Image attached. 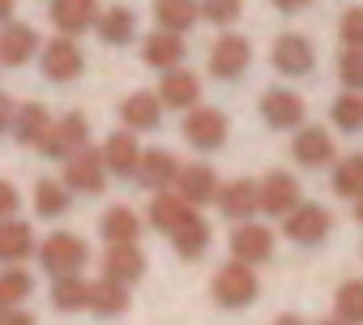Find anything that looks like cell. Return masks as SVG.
I'll return each mask as SVG.
<instances>
[{
  "label": "cell",
  "instance_id": "cell-1",
  "mask_svg": "<svg viewBox=\"0 0 363 325\" xmlns=\"http://www.w3.org/2000/svg\"><path fill=\"white\" fill-rule=\"evenodd\" d=\"M257 295H261V278L252 274V265H244V261L231 257V261L214 274V304H218V308L240 312V308L257 304Z\"/></svg>",
  "mask_w": 363,
  "mask_h": 325
},
{
  "label": "cell",
  "instance_id": "cell-2",
  "mask_svg": "<svg viewBox=\"0 0 363 325\" xmlns=\"http://www.w3.org/2000/svg\"><path fill=\"white\" fill-rule=\"evenodd\" d=\"M90 261V244L73 231H52L43 244H39V265L52 274V278H65V274H82V265Z\"/></svg>",
  "mask_w": 363,
  "mask_h": 325
},
{
  "label": "cell",
  "instance_id": "cell-3",
  "mask_svg": "<svg viewBox=\"0 0 363 325\" xmlns=\"http://www.w3.org/2000/svg\"><path fill=\"white\" fill-rule=\"evenodd\" d=\"M90 145V120L82 116V111H69V116H60V120H52V128H48V137H43V154L48 158H56V162H65V158H73L77 150H86Z\"/></svg>",
  "mask_w": 363,
  "mask_h": 325
},
{
  "label": "cell",
  "instance_id": "cell-4",
  "mask_svg": "<svg viewBox=\"0 0 363 325\" xmlns=\"http://www.w3.org/2000/svg\"><path fill=\"white\" fill-rule=\"evenodd\" d=\"M65 184L69 193H82V197H99L107 189V167H103V150H77L73 158H65Z\"/></svg>",
  "mask_w": 363,
  "mask_h": 325
},
{
  "label": "cell",
  "instance_id": "cell-5",
  "mask_svg": "<svg viewBox=\"0 0 363 325\" xmlns=\"http://www.w3.org/2000/svg\"><path fill=\"white\" fill-rule=\"evenodd\" d=\"M282 223H286V240H295V244H303V248L325 244V240H329V231H333V214H329L325 206H316V202L295 206Z\"/></svg>",
  "mask_w": 363,
  "mask_h": 325
},
{
  "label": "cell",
  "instance_id": "cell-6",
  "mask_svg": "<svg viewBox=\"0 0 363 325\" xmlns=\"http://www.w3.org/2000/svg\"><path fill=\"white\" fill-rule=\"evenodd\" d=\"M39 65H43V77H48V82H73V77H82L86 56H82L77 39L56 35L52 43H43V48H39Z\"/></svg>",
  "mask_w": 363,
  "mask_h": 325
},
{
  "label": "cell",
  "instance_id": "cell-7",
  "mask_svg": "<svg viewBox=\"0 0 363 325\" xmlns=\"http://www.w3.org/2000/svg\"><path fill=\"white\" fill-rule=\"evenodd\" d=\"M248 65H252V43H248L244 35H218V39H214V48H210V73H214L218 82L244 77Z\"/></svg>",
  "mask_w": 363,
  "mask_h": 325
},
{
  "label": "cell",
  "instance_id": "cell-8",
  "mask_svg": "<svg viewBox=\"0 0 363 325\" xmlns=\"http://www.w3.org/2000/svg\"><path fill=\"white\" fill-rule=\"evenodd\" d=\"M269 60H274V69H278L282 77H308V73L316 69V48H312L299 31H286V35L274 39Z\"/></svg>",
  "mask_w": 363,
  "mask_h": 325
},
{
  "label": "cell",
  "instance_id": "cell-9",
  "mask_svg": "<svg viewBox=\"0 0 363 325\" xmlns=\"http://www.w3.org/2000/svg\"><path fill=\"white\" fill-rule=\"evenodd\" d=\"M295 206H303V189L291 172H269L261 180V214L269 219H286Z\"/></svg>",
  "mask_w": 363,
  "mask_h": 325
},
{
  "label": "cell",
  "instance_id": "cell-10",
  "mask_svg": "<svg viewBox=\"0 0 363 325\" xmlns=\"http://www.w3.org/2000/svg\"><path fill=\"white\" fill-rule=\"evenodd\" d=\"M231 257L244 261V265H265L274 257V231L265 223H235L231 231Z\"/></svg>",
  "mask_w": 363,
  "mask_h": 325
},
{
  "label": "cell",
  "instance_id": "cell-11",
  "mask_svg": "<svg viewBox=\"0 0 363 325\" xmlns=\"http://www.w3.org/2000/svg\"><path fill=\"white\" fill-rule=\"evenodd\" d=\"M179 162L171 150H141V162H137V184L141 189H150V193H162V189H171L175 180H179Z\"/></svg>",
  "mask_w": 363,
  "mask_h": 325
},
{
  "label": "cell",
  "instance_id": "cell-12",
  "mask_svg": "<svg viewBox=\"0 0 363 325\" xmlns=\"http://www.w3.org/2000/svg\"><path fill=\"white\" fill-rule=\"evenodd\" d=\"M184 137L193 150H218L227 141V116L218 107H193L184 116Z\"/></svg>",
  "mask_w": 363,
  "mask_h": 325
},
{
  "label": "cell",
  "instance_id": "cell-13",
  "mask_svg": "<svg viewBox=\"0 0 363 325\" xmlns=\"http://www.w3.org/2000/svg\"><path fill=\"white\" fill-rule=\"evenodd\" d=\"M39 52V31L26 22H5L0 26V65L5 69H22L30 65Z\"/></svg>",
  "mask_w": 363,
  "mask_h": 325
},
{
  "label": "cell",
  "instance_id": "cell-14",
  "mask_svg": "<svg viewBox=\"0 0 363 325\" xmlns=\"http://www.w3.org/2000/svg\"><path fill=\"white\" fill-rule=\"evenodd\" d=\"M291 154H295V162L299 167H329L333 162V137H329V128H320V124H299L295 128V141H291Z\"/></svg>",
  "mask_w": 363,
  "mask_h": 325
},
{
  "label": "cell",
  "instance_id": "cell-15",
  "mask_svg": "<svg viewBox=\"0 0 363 325\" xmlns=\"http://www.w3.org/2000/svg\"><path fill=\"white\" fill-rule=\"evenodd\" d=\"M214 202H218L223 219H231V223H248L252 214H261V184H257V180H231V184L218 189Z\"/></svg>",
  "mask_w": 363,
  "mask_h": 325
},
{
  "label": "cell",
  "instance_id": "cell-16",
  "mask_svg": "<svg viewBox=\"0 0 363 325\" xmlns=\"http://www.w3.org/2000/svg\"><path fill=\"white\" fill-rule=\"evenodd\" d=\"M52 26L60 31V35H69V39H77V35H86V31H94V22H99V0H52Z\"/></svg>",
  "mask_w": 363,
  "mask_h": 325
},
{
  "label": "cell",
  "instance_id": "cell-17",
  "mask_svg": "<svg viewBox=\"0 0 363 325\" xmlns=\"http://www.w3.org/2000/svg\"><path fill=\"white\" fill-rule=\"evenodd\" d=\"M158 103L162 107H171V111H193L197 103H201V82H197V73H189V69H171V73H162V82H158Z\"/></svg>",
  "mask_w": 363,
  "mask_h": 325
},
{
  "label": "cell",
  "instance_id": "cell-18",
  "mask_svg": "<svg viewBox=\"0 0 363 325\" xmlns=\"http://www.w3.org/2000/svg\"><path fill=\"white\" fill-rule=\"evenodd\" d=\"M261 120L269 128H299L303 124V99L286 86H274L261 94Z\"/></svg>",
  "mask_w": 363,
  "mask_h": 325
},
{
  "label": "cell",
  "instance_id": "cell-19",
  "mask_svg": "<svg viewBox=\"0 0 363 325\" xmlns=\"http://www.w3.org/2000/svg\"><path fill=\"white\" fill-rule=\"evenodd\" d=\"M137 162H141V145H137V137H133L128 128H120V133H111V137L103 141V167H107L111 176L133 180V176H137Z\"/></svg>",
  "mask_w": 363,
  "mask_h": 325
},
{
  "label": "cell",
  "instance_id": "cell-20",
  "mask_svg": "<svg viewBox=\"0 0 363 325\" xmlns=\"http://www.w3.org/2000/svg\"><path fill=\"white\" fill-rule=\"evenodd\" d=\"M141 60L158 73H171L184 65V35H171V31H154L145 43H141Z\"/></svg>",
  "mask_w": 363,
  "mask_h": 325
},
{
  "label": "cell",
  "instance_id": "cell-21",
  "mask_svg": "<svg viewBox=\"0 0 363 325\" xmlns=\"http://www.w3.org/2000/svg\"><path fill=\"white\" fill-rule=\"evenodd\" d=\"M120 120H124L128 133H154V128L162 124V103H158V94H150V90L128 94V99L120 103Z\"/></svg>",
  "mask_w": 363,
  "mask_h": 325
},
{
  "label": "cell",
  "instance_id": "cell-22",
  "mask_svg": "<svg viewBox=\"0 0 363 325\" xmlns=\"http://www.w3.org/2000/svg\"><path fill=\"white\" fill-rule=\"evenodd\" d=\"M145 274V253L137 244H107V257H103V278H116L124 287L141 282Z\"/></svg>",
  "mask_w": 363,
  "mask_h": 325
},
{
  "label": "cell",
  "instance_id": "cell-23",
  "mask_svg": "<svg viewBox=\"0 0 363 325\" xmlns=\"http://www.w3.org/2000/svg\"><path fill=\"white\" fill-rule=\"evenodd\" d=\"M218 176L206 167V162H189V167H179V180H175V193L184 197L189 206H206L218 197Z\"/></svg>",
  "mask_w": 363,
  "mask_h": 325
},
{
  "label": "cell",
  "instance_id": "cell-24",
  "mask_svg": "<svg viewBox=\"0 0 363 325\" xmlns=\"http://www.w3.org/2000/svg\"><path fill=\"white\" fill-rule=\"evenodd\" d=\"M35 257V227L22 219H0V265H22Z\"/></svg>",
  "mask_w": 363,
  "mask_h": 325
},
{
  "label": "cell",
  "instance_id": "cell-25",
  "mask_svg": "<svg viewBox=\"0 0 363 325\" xmlns=\"http://www.w3.org/2000/svg\"><path fill=\"white\" fill-rule=\"evenodd\" d=\"M189 214H197V206H189L179 193H171V189H162V193H154V202H150V227L154 231H162V236H171L175 227H184V219Z\"/></svg>",
  "mask_w": 363,
  "mask_h": 325
},
{
  "label": "cell",
  "instance_id": "cell-26",
  "mask_svg": "<svg viewBox=\"0 0 363 325\" xmlns=\"http://www.w3.org/2000/svg\"><path fill=\"white\" fill-rule=\"evenodd\" d=\"M13 137H18V145H26V150H35V145H43V137H48V128H52V111L43 107V103H22L18 111H13Z\"/></svg>",
  "mask_w": 363,
  "mask_h": 325
},
{
  "label": "cell",
  "instance_id": "cell-27",
  "mask_svg": "<svg viewBox=\"0 0 363 325\" xmlns=\"http://www.w3.org/2000/svg\"><path fill=\"white\" fill-rule=\"evenodd\" d=\"M210 240H214V231H210V223H206L201 214H189L184 227H175V231H171V244H175V253L184 257V261L206 257V253H210Z\"/></svg>",
  "mask_w": 363,
  "mask_h": 325
},
{
  "label": "cell",
  "instance_id": "cell-28",
  "mask_svg": "<svg viewBox=\"0 0 363 325\" xmlns=\"http://www.w3.org/2000/svg\"><path fill=\"white\" fill-rule=\"evenodd\" d=\"M154 22H158V31L189 35V31L201 22L197 0H154Z\"/></svg>",
  "mask_w": 363,
  "mask_h": 325
},
{
  "label": "cell",
  "instance_id": "cell-29",
  "mask_svg": "<svg viewBox=\"0 0 363 325\" xmlns=\"http://www.w3.org/2000/svg\"><path fill=\"white\" fill-rule=\"evenodd\" d=\"M94 31H99V39H103V43L124 48V43H133V35H137V13H133L128 5H111V9H103V13H99Z\"/></svg>",
  "mask_w": 363,
  "mask_h": 325
},
{
  "label": "cell",
  "instance_id": "cell-30",
  "mask_svg": "<svg viewBox=\"0 0 363 325\" xmlns=\"http://www.w3.org/2000/svg\"><path fill=\"white\" fill-rule=\"evenodd\" d=\"M99 231H103L107 244H137V240H141V219H137V210H128V206H111V210L103 214Z\"/></svg>",
  "mask_w": 363,
  "mask_h": 325
},
{
  "label": "cell",
  "instance_id": "cell-31",
  "mask_svg": "<svg viewBox=\"0 0 363 325\" xmlns=\"http://www.w3.org/2000/svg\"><path fill=\"white\" fill-rule=\"evenodd\" d=\"M90 312L94 316H124L128 312V287L116 282V278L90 282Z\"/></svg>",
  "mask_w": 363,
  "mask_h": 325
},
{
  "label": "cell",
  "instance_id": "cell-32",
  "mask_svg": "<svg viewBox=\"0 0 363 325\" xmlns=\"http://www.w3.org/2000/svg\"><path fill=\"white\" fill-rule=\"evenodd\" d=\"M35 291V274L22 270V265H5L0 270V312L5 308H22Z\"/></svg>",
  "mask_w": 363,
  "mask_h": 325
},
{
  "label": "cell",
  "instance_id": "cell-33",
  "mask_svg": "<svg viewBox=\"0 0 363 325\" xmlns=\"http://www.w3.org/2000/svg\"><path fill=\"white\" fill-rule=\"evenodd\" d=\"M52 304L60 312H86L90 308V282L82 274H65L52 282Z\"/></svg>",
  "mask_w": 363,
  "mask_h": 325
},
{
  "label": "cell",
  "instance_id": "cell-34",
  "mask_svg": "<svg viewBox=\"0 0 363 325\" xmlns=\"http://www.w3.org/2000/svg\"><path fill=\"white\" fill-rule=\"evenodd\" d=\"M73 206V193L65 180H39L35 184V214L39 219H60Z\"/></svg>",
  "mask_w": 363,
  "mask_h": 325
},
{
  "label": "cell",
  "instance_id": "cell-35",
  "mask_svg": "<svg viewBox=\"0 0 363 325\" xmlns=\"http://www.w3.org/2000/svg\"><path fill=\"white\" fill-rule=\"evenodd\" d=\"M333 193L337 197H359L363 193V154L333 158Z\"/></svg>",
  "mask_w": 363,
  "mask_h": 325
},
{
  "label": "cell",
  "instance_id": "cell-36",
  "mask_svg": "<svg viewBox=\"0 0 363 325\" xmlns=\"http://www.w3.org/2000/svg\"><path fill=\"white\" fill-rule=\"evenodd\" d=\"M329 116H333V124H337L342 133H359V128H363V94H359V90H342V94L333 99Z\"/></svg>",
  "mask_w": 363,
  "mask_h": 325
},
{
  "label": "cell",
  "instance_id": "cell-37",
  "mask_svg": "<svg viewBox=\"0 0 363 325\" xmlns=\"http://www.w3.org/2000/svg\"><path fill=\"white\" fill-rule=\"evenodd\" d=\"M333 316H342L346 325H363V278H350V282H342L337 287V295H333Z\"/></svg>",
  "mask_w": 363,
  "mask_h": 325
},
{
  "label": "cell",
  "instance_id": "cell-38",
  "mask_svg": "<svg viewBox=\"0 0 363 325\" xmlns=\"http://www.w3.org/2000/svg\"><path fill=\"white\" fill-rule=\"evenodd\" d=\"M197 13L214 26H231L244 13V0H197Z\"/></svg>",
  "mask_w": 363,
  "mask_h": 325
},
{
  "label": "cell",
  "instance_id": "cell-39",
  "mask_svg": "<svg viewBox=\"0 0 363 325\" xmlns=\"http://www.w3.org/2000/svg\"><path fill=\"white\" fill-rule=\"evenodd\" d=\"M337 77L346 90H359L363 94V48H346L337 56Z\"/></svg>",
  "mask_w": 363,
  "mask_h": 325
},
{
  "label": "cell",
  "instance_id": "cell-40",
  "mask_svg": "<svg viewBox=\"0 0 363 325\" xmlns=\"http://www.w3.org/2000/svg\"><path fill=\"white\" fill-rule=\"evenodd\" d=\"M337 35H342V43H346V48H363V5H354V9H346V13H342Z\"/></svg>",
  "mask_w": 363,
  "mask_h": 325
},
{
  "label": "cell",
  "instance_id": "cell-41",
  "mask_svg": "<svg viewBox=\"0 0 363 325\" xmlns=\"http://www.w3.org/2000/svg\"><path fill=\"white\" fill-rule=\"evenodd\" d=\"M18 206H22L18 189H13L9 180H0V219H13V214H18Z\"/></svg>",
  "mask_w": 363,
  "mask_h": 325
},
{
  "label": "cell",
  "instance_id": "cell-42",
  "mask_svg": "<svg viewBox=\"0 0 363 325\" xmlns=\"http://www.w3.org/2000/svg\"><path fill=\"white\" fill-rule=\"evenodd\" d=\"M0 325H39V321L26 308H5V312H0Z\"/></svg>",
  "mask_w": 363,
  "mask_h": 325
},
{
  "label": "cell",
  "instance_id": "cell-43",
  "mask_svg": "<svg viewBox=\"0 0 363 325\" xmlns=\"http://www.w3.org/2000/svg\"><path fill=\"white\" fill-rule=\"evenodd\" d=\"M13 111H18V107H13V99H9V94H0V133L13 124Z\"/></svg>",
  "mask_w": 363,
  "mask_h": 325
},
{
  "label": "cell",
  "instance_id": "cell-44",
  "mask_svg": "<svg viewBox=\"0 0 363 325\" xmlns=\"http://www.w3.org/2000/svg\"><path fill=\"white\" fill-rule=\"evenodd\" d=\"M308 5H312V0H274V9H282V13H299Z\"/></svg>",
  "mask_w": 363,
  "mask_h": 325
},
{
  "label": "cell",
  "instance_id": "cell-45",
  "mask_svg": "<svg viewBox=\"0 0 363 325\" xmlns=\"http://www.w3.org/2000/svg\"><path fill=\"white\" fill-rule=\"evenodd\" d=\"M274 325H308L299 312H282V316H274Z\"/></svg>",
  "mask_w": 363,
  "mask_h": 325
},
{
  "label": "cell",
  "instance_id": "cell-46",
  "mask_svg": "<svg viewBox=\"0 0 363 325\" xmlns=\"http://www.w3.org/2000/svg\"><path fill=\"white\" fill-rule=\"evenodd\" d=\"M13 5H18V0H0V26L13 22Z\"/></svg>",
  "mask_w": 363,
  "mask_h": 325
},
{
  "label": "cell",
  "instance_id": "cell-47",
  "mask_svg": "<svg viewBox=\"0 0 363 325\" xmlns=\"http://www.w3.org/2000/svg\"><path fill=\"white\" fill-rule=\"evenodd\" d=\"M354 219H359V223H363V193H359V197H354Z\"/></svg>",
  "mask_w": 363,
  "mask_h": 325
},
{
  "label": "cell",
  "instance_id": "cell-48",
  "mask_svg": "<svg viewBox=\"0 0 363 325\" xmlns=\"http://www.w3.org/2000/svg\"><path fill=\"white\" fill-rule=\"evenodd\" d=\"M320 325H346V321H342V316H329V321H320Z\"/></svg>",
  "mask_w": 363,
  "mask_h": 325
}]
</instances>
